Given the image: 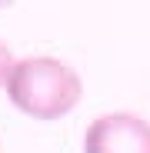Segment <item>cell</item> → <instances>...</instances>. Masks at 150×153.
Returning <instances> with one entry per match:
<instances>
[{"label":"cell","instance_id":"7a4b0ae2","mask_svg":"<svg viewBox=\"0 0 150 153\" xmlns=\"http://www.w3.org/2000/svg\"><path fill=\"white\" fill-rule=\"evenodd\" d=\"M84 153H150V123L127 110L104 113L87 123Z\"/></svg>","mask_w":150,"mask_h":153},{"label":"cell","instance_id":"3957f363","mask_svg":"<svg viewBox=\"0 0 150 153\" xmlns=\"http://www.w3.org/2000/svg\"><path fill=\"white\" fill-rule=\"evenodd\" d=\"M13 50H10V43H4L0 40V90L7 87V76H10V70H13Z\"/></svg>","mask_w":150,"mask_h":153},{"label":"cell","instance_id":"6da1fadb","mask_svg":"<svg viewBox=\"0 0 150 153\" xmlns=\"http://www.w3.org/2000/svg\"><path fill=\"white\" fill-rule=\"evenodd\" d=\"M7 97L10 103L30 120L54 123L73 113L84 100V80L67 60L60 57H23L13 63L7 76Z\"/></svg>","mask_w":150,"mask_h":153},{"label":"cell","instance_id":"277c9868","mask_svg":"<svg viewBox=\"0 0 150 153\" xmlns=\"http://www.w3.org/2000/svg\"><path fill=\"white\" fill-rule=\"evenodd\" d=\"M0 153H4V143H0Z\"/></svg>","mask_w":150,"mask_h":153}]
</instances>
